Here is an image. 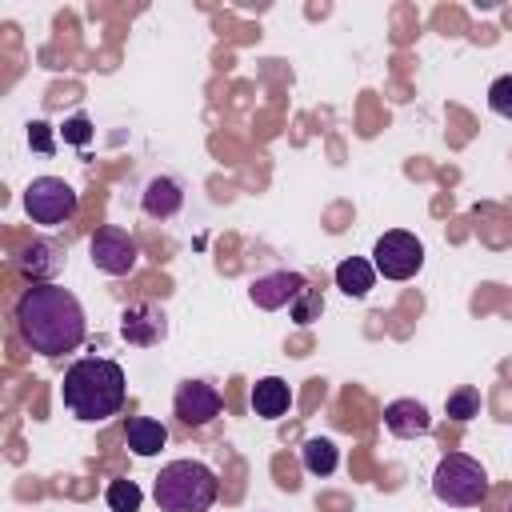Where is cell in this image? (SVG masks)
Listing matches in <instances>:
<instances>
[{"label": "cell", "mask_w": 512, "mask_h": 512, "mask_svg": "<svg viewBox=\"0 0 512 512\" xmlns=\"http://www.w3.org/2000/svg\"><path fill=\"white\" fill-rule=\"evenodd\" d=\"M16 332L40 356H64L84 340V308L60 284H28L16 300Z\"/></svg>", "instance_id": "1"}, {"label": "cell", "mask_w": 512, "mask_h": 512, "mask_svg": "<svg viewBox=\"0 0 512 512\" xmlns=\"http://www.w3.org/2000/svg\"><path fill=\"white\" fill-rule=\"evenodd\" d=\"M124 368L116 360H100V356H84L64 372L60 384V400L76 420L100 424L108 416H116L124 408Z\"/></svg>", "instance_id": "2"}, {"label": "cell", "mask_w": 512, "mask_h": 512, "mask_svg": "<svg viewBox=\"0 0 512 512\" xmlns=\"http://www.w3.org/2000/svg\"><path fill=\"white\" fill-rule=\"evenodd\" d=\"M216 472L204 460H172L156 476V508L160 512H208L216 504Z\"/></svg>", "instance_id": "3"}, {"label": "cell", "mask_w": 512, "mask_h": 512, "mask_svg": "<svg viewBox=\"0 0 512 512\" xmlns=\"http://www.w3.org/2000/svg\"><path fill=\"white\" fill-rule=\"evenodd\" d=\"M432 492L440 504L472 508L488 496V472L480 468V460H472L464 452H448V456H440V464L432 472Z\"/></svg>", "instance_id": "4"}, {"label": "cell", "mask_w": 512, "mask_h": 512, "mask_svg": "<svg viewBox=\"0 0 512 512\" xmlns=\"http://www.w3.org/2000/svg\"><path fill=\"white\" fill-rule=\"evenodd\" d=\"M76 188L60 176H36L28 188H24V212L32 216V224H44V228H56L64 220L76 216Z\"/></svg>", "instance_id": "5"}, {"label": "cell", "mask_w": 512, "mask_h": 512, "mask_svg": "<svg viewBox=\"0 0 512 512\" xmlns=\"http://www.w3.org/2000/svg\"><path fill=\"white\" fill-rule=\"evenodd\" d=\"M372 264H376V272H380L384 280H412V276L420 272V264H424V244H420L412 232L392 228V232H384V236L376 240Z\"/></svg>", "instance_id": "6"}, {"label": "cell", "mask_w": 512, "mask_h": 512, "mask_svg": "<svg viewBox=\"0 0 512 512\" xmlns=\"http://www.w3.org/2000/svg\"><path fill=\"white\" fill-rule=\"evenodd\" d=\"M88 252H92V264L108 276H128L140 260V248L136 240L124 232V228H96V236L88 240Z\"/></svg>", "instance_id": "7"}, {"label": "cell", "mask_w": 512, "mask_h": 512, "mask_svg": "<svg viewBox=\"0 0 512 512\" xmlns=\"http://www.w3.org/2000/svg\"><path fill=\"white\" fill-rule=\"evenodd\" d=\"M172 408H176L180 424L204 428L208 420L220 416V392H216L212 384H204V380H184V384L176 388V396H172Z\"/></svg>", "instance_id": "8"}, {"label": "cell", "mask_w": 512, "mask_h": 512, "mask_svg": "<svg viewBox=\"0 0 512 512\" xmlns=\"http://www.w3.org/2000/svg\"><path fill=\"white\" fill-rule=\"evenodd\" d=\"M308 284H304V276L300 272H288V268H280V272H268V276H256L252 284H248V296H252V304L256 308H264V312H276V308H292V300L304 292Z\"/></svg>", "instance_id": "9"}, {"label": "cell", "mask_w": 512, "mask_h": 512, "mask_svg": "<svg viewBox=\"0 0 512 512\" xmlns=\"http://www.w3.org/2000/svg\"><path fill=\"white\" fill-rule=\"evenodd\" d=\"M164 332H168L164 312H160L156 304H148V300L128 304V308H124V316H120V336H124L128 344H136V348H152Z\"/></svg>", "instance_id": "10"}, {"label": "cell", "mask_w": 512, "mask_h": 512, "mask_svg": "<svg viewBox=\"0 0 512 512\" xmlns=\"http://www.w3.org/2000/svg\"><path fill=\"white\" fill-rule=\"evenodd\" d=\"M60 260H64V248H60L56 240H32V244L16 256V268H20L32 284H52Z\"/></svg>", "instance_id": "11"}, {"label": "cell", "mask_w": 512, "mask_h": 512, "mask_svg": "<svg viewBox=\"0 0 512 512\" xmlns=\"http://www.w3.org/2000/svg\"><path fill=\"white\" fill-rule=\"evenodd\" d=\"M384 428L392 436H400V440H412V436H424L432 428V416H428V408L420 400H392L384 408Z\"/></svg>", "instance_id": "12"}, {"label": "cell", "mask_w": 512, "mask_h": 512, "mask_svg": "<svg viewBox=\"0 0 512 512\" xmlns=\"http://www.w3.org/2000/svg\"><path fill=\"white\" fill-rule=\"evenodd\" d=\"M180 204H184V188H180L172 176H152V180L144 184V196H140L144 216H152V220H168V216L180 212Z\"/></svg>", "instance_id": "13"}, {"label": "cell", "mask_w": 512, "mask_h": 512, "mask_svg": "<svg viewBox=\"0 0 512 512\" xmlns=\"http://www.w3.org/2000/svg\"><path fill=\"white\" fill-rule=\"evenodd\" d=\"M292 408V388L280 380V376H264L252 384V412L264 416V420H276Z\"/></svg>", "instance_id": "14"}, {"label": "cell", "mask_w": 512, "mask_h": 512, "mask_svg": "<svg viewBox=\"0 0 512 512\" xmlns=\"http://www.w3.org/2000/svg\"><path fill=\"white\" fill-rule=\"evenodd\" d=\"M372 284H376V264L372 260H364V256H348V260H340L336 264V288L344 292V296H368L372 292Z\"/></svg>", "instance_id": "15"}, {"label": "cell", "mask_w": 512, "mask_h": 512, "mask_svg": "<svg viewBox=\"0 0 512 512\" xmlns=\"http://www.w3.org/2000/svg\"><path fill=\"white\" fill-rule=\"evenodd\" d=\"M124 440H128V448L136 456H156L168 444V428L160 420H152V416H132L128 428H124Z\"/></svg>", "instance_id": "16"}, {"label": "cell", "mask_w": 512, "mask_h": 512, "mask_svg": "<svg viewBox=\"0 0 512 512\" xmlns=\"http://www.w3.org/2000/svg\"><path fill=\"white\" fill-rule=\"evenodd\" d=\"M300 460H304V468H308L312 476H332L336 464H340V452H336V444H332L328 436H312V440H304Z\"/></svg>", "instance_id": "17"}, {"label": "cell", "mask_w": 512, "mask_h": 512, "mask_svg": "<svg viewBox=\"0 0 512 512\" xmlns=\"http://www.w3.org/2000/svg\"><path fill=\"white\" fill-rule=\"evenodd\" d=\"M480 408H484V400H480V388H472V384L456 388V392L444 400V412H448L452 420H472V416H480Z\"/></svg>", "instance_id": "18"}, {"label": "cell", "mask_w": 512, "mask_h": 512, "mask_svg": "<svg viewBox=\"0 0 512 512\" xmlns=\"http://www.w3.org/2000/svg\"><path fill=\"white\" fill-rule=\"evenodd\" d=\"M104 500H108V508H112V512H140L144 492H140V484H136V480H112V484H108V492H104Z\"/></svg>", "instance_id": "19"}, {"label": "cell", "mask_w": 512, "mask_h": 512, "mask_svg": "<svg viewBox=\"0 0 512 512\" xmlns=\"http://www.w3.org/2000/svg\"><path fill=\"white\" fill-rule=\"evenodd\" d=\"M292 320L296 324H312V320H320V312H324V296L316 292V288H304L296 300H292Z\"/></svg>", "instance_id": "20"}, {"label": "cell", "mask_w": 512, "mask_h": 512, "mask_svg": "<svg viewBox=\"0 0 512 512\" xmlns=\"http://www.w3.org/2000/svg\"><path fill=\"white\" fill-rule=\"evenodd\" d=\"M488 108L504 120H512V76H496L488 88Z\"/></svg>", "instance_id": "21"}, {"label": "cell", "mask_w": 512, "mask_h": 512, "mask_svg": "<svg viewBox=\"0 0 512 512\" xmlns=\"http://www.w3.org/2000/svg\"><path fill=\"white\" fill-rule=\"evenodd\" d=\"M64 140H72V144H84V140H88V120H84V116L68 120V124H64Z\"/></svg>", "instance_id": "22"}, {"label": "cell", "mask_w": 512, "mask_h": 512, "mask_svg": "<svg viewBox=\"0 0 512 512\" xmlns=\"http://www.w3.org/2000/svg\"><path fill=\"white\" fill-rule=\"evenodd\" d=\"M28 136H32V144H36L40 152H52V136H48V124H40V120H36Z\"/></svg>", "instance_id": "23"}, {"label": "cell", "mask_w": 512, "mask_h": 512, "mask_svg": "<svg viewBox=\"0 0 512 512\" xmlns=\"http://www.w3.org/2000/svg\"><path fill=\"white\" fill-rule=\"evenodd\" d=\"M508 512H512V504H508Z\"/></svg>", "instance_id": "24"}]
</instances>
